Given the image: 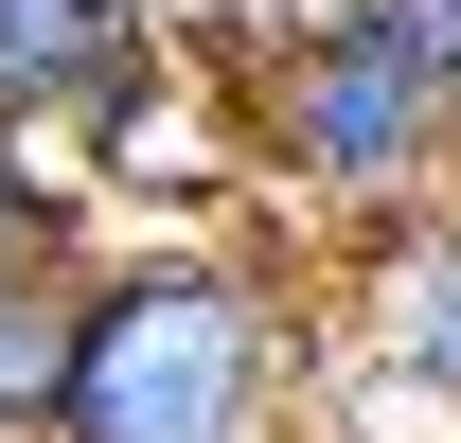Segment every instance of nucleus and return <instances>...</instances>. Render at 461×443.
Here are the masks:
<instances>
[{
  "mask_svg": "<svg viewBox=\"0 0 461 443\" xmlns=\"http://www.w3.org/2000/svg\"><path fill=\"white\" fill-rule=\"evenodd\" d=\"M230 89H249V177L302 195L338 249L426 213V195H461V89L391 0H285L230 54Z\"/></svg>",
  "mask_w": 461,
  "mask_h": 443,
  "instance_id": "2",
  "label": "nucleus"
},
{
  "mask_svg": "<svg viewBox=\"0 0 461 443\" xmlns=\"http://www.w3.org/2000/svg\"><path fill=\"white\" fill-rule=\"evenodd\" d=\"M142 36H160L142 0H0V124L71 142V124L142 71Z\"/></svg>",
  "mask_w": 461,
  "mask_h": 443,
  "instance_id": "4",
  "label": "nucleus"
},
{
  "mask_svg": "<svg viewBox=\"0 0 461 443\" xmlns=\"http://www.w3.org/2000/svg\"><path fill=\"white\" fill-rule=\"evenodd\" d=\"M71 337H89V249H18L0 267V443H54Z\"/></svg>",
  "mask_w": 461,
  "mask_h": 443,
  "instance_id": "5",
  "label": "nucleus"
},
{
  "mask_svg": "<svg viewBox=\"0 0 461 443\" xmlns=\"http://www.w3.org/2000/svg\"><path fill=\"white\" fill-rule=\"evenodd\" d=\"M408 36H426V54H444V89H461V0H391Z\"/></svg>",
  "mask_w": 461,
  "mask_h": 443,
  "instance_id": "7",
  "label": "nucleus"
},
{
  "mask_svg": "<svg viewBox=\"0 0 461 443\" xmlns=\"http://www.w3.org/2000/svg\"><path fill=\"white\" fill-rule=\"evenodd\" d=\"M302 390H320V320L267 249H213V231L89 249L54 443H302Z\"/></svg>",
  "mask_w": 461,
  "mask_h": 443,
  "instance_id": "1",
  "label": "nucleus"
},
{
  "mask_svg": "<svg viewBox=\"0 0 461 443\" xmlns=\"http://www.w3.org/2000/svg\"><path fill=\"white\" fill-rule=\"evenodd\" d=\"M18 249H107V195L71 177V142H36V124H0V267Z\"/></svg>",
  "mask_w": 461,
  "mask_h": 443,
  "instance_id": "6",
  "label": "nucleus"
},
{
  "mask_svg": "<svg viewBox=\"0 0 461 443\" xmlns=\"http://www.w3.org/2000/svg\"><path fill=\"white\" fill-rule=\"evenodd\" d=\"M338 355L461 426V195H426V213L338 249Z\"/></svg>",
  "mask_w": 461,
  "mask_h": 443,
  "instance_id": "3",
  "label": "nucleus"
}]
</instances>
